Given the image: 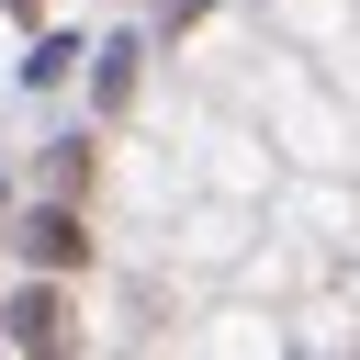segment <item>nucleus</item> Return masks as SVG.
<instances>
[{"mask_svg":"<svg viewBox=\"0 0 360 360\" xmlns=\"http://www.w3.org/2000/svg\"><path fill=\"white\" fill-rule=\"evenodd\" d=\"M11 11H34V0H11Z\"/></svg>","mask_w":360,"mask_h":360,"instance_id":"39448f33","label":"nucleus"},{"mask_svg":"<svg viewBox=\"0 0 360 360\" xmlns=\"http://www.w3.org/2000/svg\"><path fill=\"white\" fill-rule=\"evenodd\" d=\"M22 259H34V270H79V259H90L79 214H34V225H22Z\"/></svg>","mask_w":360,"mask_h":360,"instance_id":"f03ea898","label":"nucleus"},{"mask_svg":"<svg viewBox=\"0 0 360 360\" xmlns=\"http://www.w3.org/2000/svg\"><path fill=\"white\" fill-rule=\"evenodd\" d=\"M124 90H135V34H124V45H101V101H124Z\"/></svg>","mask_w":360,"mask_h":360,"instance_id":"20e7f679","label":"nucleus"},{"mask_svg":"<svg viewBox=\"0 0 360 360\" xmlns=\"http://www.w3.org/2000/svg\"><path fill=\"white\" fill-rule=\"evenodd\" d=\"M68 68H79V34H45V45H34V68H22V79H68Z\"/></svg>","mask_w":360,"mask_h":360,"instance_id":"7ed1b4c3","label":"nucleus"},{"mask_svg":"<svg viewBox=\"0 0 360 360\" xmlns=\"http://www.w3.org/2000/svg\"><path fill=\"white\" fill-rule=\"evenodd\" d=\"M0 326H11V349H22V360H68V349H79V315H68L56 292H11V315H0Z\"/></svg>","mask_w":360,"mask_h":360,"instance_id":"f257e3e1","label":"nucleus"}]
</instances>
